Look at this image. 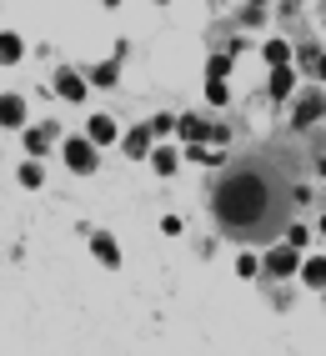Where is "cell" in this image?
Returning a JSON list of instances; mask_svg holds the SVG:
<instances>
[{
  "mask_svg": "<svg viewBox=\"0 0 326 356\" xmlns=\"http://www.w3.org/2000/svg\"><path fill=\"white\" fill-rule=\"evenodd\" d=\"M307 196L311 191L296 176V161L286 156V146L271 140V146H256L251 156H241L221 176V186L211 191V216L231 241H271L291 226L296 206Z\"/></svg>",
  "mask_w": 326,
  "mask_h": 356,
  "instance_id": "1",
  "label": "cell"
},
{
  "mask_svg": "<svg viewBox=\"0 0 326 356\" xmlns=\"http://www.w3.org/2000/svg\"><path fill=\"white\" fill-rule=\"evenodd\" d=\"M90 146H96V140H65V165H71V171H81V176H90V171H96V151H90Z\"/></svg>",
  "mask_w": 326,
  "mask_h": 356,
  "instance_id": "2",
  "label": "cell"
},
{
  "mask_svg": "<svg viewBox=\"0 0 326 356\" xmlns=\"http://www.w3.org/2000/svg\"><path fill=\"white\" fill-rule=\"evenodd\" d=\"M266 271H271V276H296V271H301V246H276V251H266Z\"/></svg>",
  "mask_w": 326,
  "mask_h": 356,
  "instance_id": "3",
  "label": "cell"
},
{
  "mask_svg": "<svg viewBox=\"0 0 326 356\" xmlns=\"http://www.w3.org/2000/svg\"><path fill=\"white\" fill-rule=\"evenodd\" d=\"M321 111H326V101L316 96V90H307V96H296L291 121H296V126H311V121H321Z\"/></svg>",
  "mask_w": 326,
  "mask_h": 356,
  "instance_id": "4",
  "label": "cell"
},
{
  "mask_svg": "<svg viewBox=\"0 0 326 356\" xmlns=\"http://www.w3.org/2000/svg\"><path fill=\"white\" fill-rule=\"evenodd\" d=\"M291 86H296V70L276 65V70H271V96H276V101H286V96H291Z\"/></svg>",
  "mask_w": 326,
  "mask_h": 356,
  "instance_id": "5",
  "label": "cell"
},
{
  "mask_svg": "<svg viewBox=\"0 0 326 356\" xmlns=\"http://www.w3.org/2000/svg\"><path fill=\"white\" fill-rule=\"evenodd\" d=\"M56 90H60L65 101H81V96H85V81L71 76V70H60V76H56Z\"/></svg>",
  "mask_w": 326,
  "mask_h": 356,
  "instance_id": "6",
  "label": "cell"
},
{
  "mask_svg": "<svg viewBox=\"0 0 326 356\" xmlns=\"http://www.w3.org/2000/svg\"><path fill=\"white\" fill-rule=\"evenodd\" d=\"M20 115H26V101L20 96H0V126H20Z\"/></svg>",
  "mask_w": 326,
  "mask_h": 356,
  "instance_id": "7",
  "label": "cell"
},
{
  "mask_svg": "<svg viewBox=\"0 0 326 356\" xmlns=\"http://www.w3.org/2000/svg\"><path fill=\"white\" fill-rule=\"evenodd\" d=\"M90 246H96V256L106 261V266H115V261H121V251H115V241H111L106 231H96V236H90Z\"/></svg>",
  "mask_w": 326,
  "mask_h": 356,
  "instance_id": "8",
  "label": "cell"
},
{
  "mask_svg": "<svg viewBox=\"0 0 326 356\" xmlns=\"http://www.w3.org/2000/svg\"><path fill=\"white\" fill-rule=\"evenodd\" d=\"M301 276H307V286H326V261H321V256L301 261Z\"/></svg>",
  "mask_w": 326,
  "mask_h": 356,
  "instance_id": "9",
  "label": "cell"
},
{
  "mask_svg": "<svg viewBox=\"0 0 326 356\" xmlns=\"http://www.w3.org/2000/svg\"><path fill=\"white\" fill-rule=\"evenodd\" d=\"M146 151H151V131H131V136H126V156L141 161Z\"/></svg>",
  "mask_w": 326,
  "mask_h": 356,
  "instance_id": "10",
  "label": "cell"
},
{
  "mask_svg": "<svg viewBox=\"0 0 326 356\" xmlns=\"http://www.w3.org/2000/svg\"><path fill=\"white\" fill-rule=\"evenodd\" d=\"M20 51H26V45H20V35H0V65L20 60Z\"/></svg>",
  "mask_w": 326,
  "mask_h": 356,
  "instance_id": "11",
  "label": "cell"
},
{
  "mask_svg": "<svg viewBox=\"0 0 326 356\" xmlns=\"http://www.w3.org/2000/svg\"><path fill=\"white\" fill-rule=\"evenodd\" d=\"M206 101H211V106H226V76H216V70H211V81H206Z\"/></svg>",
  "mask_w": 326,
  "mask_h": 356,
  "instance_id": "12",
  "label": "cell"
},
{
  "mask_svg": "<svg viewBox=\"0 0 326 356\" xmlns=\"http://www.w3.org/2000/svg\"><path fill=\"white\" fill-rule=\"evenodd\" d=\"M111 136H115V126L106 121V115H96V121H90V140H96V146H106Z\"/></svg>",
  "mask_w": 326,
  "mask_h": 356,
  "instance_id": "13",
  "label": "cell"
},
{
  "mask_svg": "<svg viewBox=\"0 0 326 356\" xmlns=\"http://www.w3.org/2000/svg\"><path fill=\"white\" fill-rule=\"evenodd\" d=\"M151 161H156V171H161V176H171V171H176V151H156Z\"/></svg>",
  "mask_w": 326,
  "mask_h": 356,
  "instance_id": "14",
  "label": "cell"
},
{
  "mask_svg": "<svg viewBox=\"0 0 326 356\" xmlns=\"http://www.w3.org/2000/svg\"><path fill=\"white\" fill-rule=\"evenodd\" d=\"M286 56H291V51H286L282 40H271V45H266V60H271V65H286Z\"/></svg>",
  "mask_w": 326,
  "mask_h": 356,
  "instance_id": "15",
  "label": "cell"
},
{
  "mask_svg": "<svg viewBox=\"0 0 326 356\" xmlns=\"http://www.w3.org/2000/svg\"><path fill=\"white\" fill-rule=\"evenodd\" d=\"M301 65H307V70H321V51H316V45H301Z\"/></svg>",
  "mask_w": 326,
  "mask_h": 356,
  "instance_id": "16",
  "label": "cell"
},
{
  "mask_svg": "<svg viewBox=\"0 0 326 356\" xmlns=\"http://www.w3.org/2000/svg\"><path fill=\"white\" fill-rule=\"evenodd\" d=\"M90 81H96V86H111V81H115V65H101V70H90Z\"/></svg>",
  "mask_w": 326,
  "mask_h": 356,
  "instance_id": "17",
  "label": "cell"
},
{
  "mask_svg": "<svg viewBox=\"0 0 326 356\" xmlns=\"http://www.w3.org/2000/svg\"><path fill=\"white\" fill-rule=\"evenodd\" d=\"M181 131L191 136V140H201V136H206V126H201V121H191V115H186V121H181Z\"/></svg>",
  "mask_w": 326,
  "mask_h": 356,
  "instance_id": "18",
  "label": "cell"
},
{
  "mask_svg": "<svg viewBox=\"0 0 326 356\" xmlns=\"http://www.w3.org/2000/svg\"><path fill=\"white\" fill-rule=\"evenodd\" d=\"M286 241L291 246H307V226H286Z\"/></svg>",
  "mask_w": 326,
  "mask_h": 356,
  "instance_id": "19",
  "label": "cell"
},
{
  "mask_svg": "<svg viewBox=\"0 0 326 356\" xmlns=\"http://www.w3.org/2000/svg\"><path fill=\"white\" fill-rule=\"evenodd\" d=\"M20 181H26V186H40V165H20Z\"/></svg>",
  "mask_w": 326,
  "mask_h": 356,
  "instance_id": "20",
  "label": "cell"
},
{
  "mask_svg": "<svg viewBox=\"0 0 326 356\" xmlns=\"http://www.w3.org/2000/svg\"><path fill=\"white\" fill-rule=\"evenodd\" d=\"M26 146H31V151L40 156V151H45V131H31V136H26Z\"/></svg>",
  "mask_w": 326,
  "mask_h": 356,
  "instance_id": "21",
  "label": "cell"
},
{
  "mask_svg": "<svg viewBox=\"0 0 326 356\" xmlns=\"http://www.w3.org/2000/svg\"><path fill=\"white\" fill-rule=\"evenodd\" d=\"M316 165H321V176H326V146H321V156H316Z\"/></svg>",
  "mask_w": 326,
  "mask_h": 356,
  "instance_id": "22",
  "label": "cell"
},
{
  "mask_svg": "<svg viewBox=\"0 0 326 356\" xmlns=\"http://www.w3.org/2000/svg\"><path fill=\"white\" fill-rule=\"evenodd\" d=\"M316 76H321V81H326V60H321V70H316Z\"/></svg>",
  "mask_w": 326,
  "mask_h": 356,
  "instance_id": "23",
  "label": "cell"
},
{
  "mask_svg": "<svg viewBox=\"0 0 326 356\" xmlns=\"http://www.w3.org/2000/svg\"><path fill=\"white\" fill-rule=\"evenodd\" d=\"M321 236H326V216H321Z\"/></svg>",
  "mask_w": 326,
  "mask_h": 356,
  "instance_id": "24",
  "label": "cell"
},
{
  "mask_svg": "<svg viewBox=\"0 0 326 356\" xmlns=\"http://www.w3.org/2000/svg\"><path fill=\"white\" fill-rule=\"evenodd\" d=\"M106 6H121V0H106Z\"/></svg>",
  "mask_w": 326,
  "mask_h": 356,
  "instance_id": "25",
  "label": "cell"
}]
</instances>
